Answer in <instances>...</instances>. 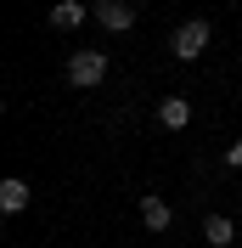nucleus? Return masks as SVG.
Here are the masks:
<instances>
[{
  "label": "nucleus",
  "mask_w": 242,
  "mask_h": 248,
  "mask_svg": "<svg viewBox=\"0 0 242 248\" xmlns=\"http://www.w3.org/2000/svg\"><path fill=\"white\" fill-rule=\"evenodd\" d=\"M102 79H107V57L102 51H74V57H68V85L91 91V85H102Z\"/></svg>",
  "instance_id": "f257e3e1"
},
{
  "label": "nucleus",
  "mask_w": 242,
  "mask_h": 248,
  "mask_svg": "<svg viewBox=\"0 0 242 248\" xmlns=\"http://www.w3.org/2000/svg\"><path fill=\"white\" fill-rule=\"evenodd\" d=\"M209 17H186V23H181V29H175V57H181V62H197V57H203V46H209Z\"/></svg>",
  "instance_id": "f03ea898"
},
{
  "label": "nucleus",
  "mask_w": 242,
  "mask_h": 248,
  "mask_svg": "<svg viewBox=\"0 0 242 248\" xmlns=\"http://www.w3.org/2000/svg\"><path fill=\"white\" fill-rule=\"evenodd\" d=\"M96 23H102L107 34H124V29H136V12H130L124 0H102V6H96Z\"/></svg>",
  "instance_id": "7ed1b4c3"
},
{
  "label": "nucleus",
  "mask_w": 242,
  "mask_h": 248,
  "mask_svg": "<svg viewBox=\"0 0 242 248\" xmlns=\"http://www.w3.org/2000/svg\"><path fill=\"white\" fill-rule=\"evenodd\" d=\"M158 124L186 130V124H192V102H186V96H164V102H158Z\"/></svg>",
  "instance_id": "20e7f679"
},
{
  "label": "nucleus",
  "mask_w": 242,
  "mask_h": 248,
  "mask_svg": "<svg viewBox=\"0 0 242 248\" xmlns=\"http://www.w3.org/2000/svg\"><path fill=\"white\" fill-rule=\"evenodd\" d=\"M96 12H85V6H79V0H57V6H51V29H79V23H91Z\"/></svg>",
  "instance_id": "39448f33"
},
{
  "label": "nucleus",
  "mask_w": 242,
  "mask_h": 248,
  "mask_svg": "<svg viewBox=\"0 0 242 248\" xmlns=\"http://www.w3.org/2000/svg\"><path fill=\"white\" fill-rule=\"evenodd\" d=\"M141 220H147V232H169V220H175V209H169L164 198H141Z\"/></svg>",
  "instance_id": "423d86ee"
},
{
  "label": "nucleus",
  "mask_w": 242,
  "mask_h": 248,
  "mask_svg": "<svg viewBox=\"0 0 242 248\" xmlns=\"http://www.w3.org/2000/svg\"><path fill=\"white\" fill-rule=\"evenodd\" d=\"M0 209H6V215H23V209H29V186L17 181V175L0 181Z\"/></svg>",
  "instance_id": "0eeeda50"
},
{
  "label": "nucleus",
  "mask_w": 242,
  "mask_h": 248,
  "mask_svg": "<svg viewBox=\"0 0 242 248\" xmlns=\"http://www.w3.org/2000/svg\"><path fill=\"white\" fill-rule=\"evenodd\" d=\"M203 237H209L214 248H231V237H237V232H231L226 215H209V220H203Z\"/></svg>",
  "instance_id": "6e6552de"
},
{
  "label": "nucleus",
  "mask_w": 242,
  "mask_h": 248,
  "mask_svg": "<svg viewBox=\"0 0 242 248\" xmlns=\"http://www.w3.org/2000/svg\"><path fill=\"white\" fill-rule=\"evenodd\" d=\"M226 158H231V164H237V170H242V136H237V147H231Z\"/></svg>",
  "instance_id": "1a4fd4ad"
}]
</instances>
